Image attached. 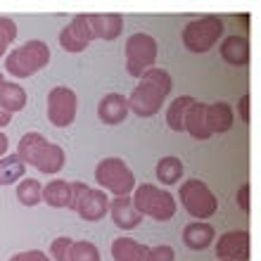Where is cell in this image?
I'll return each mask as SVG.
<instances>
[{"mask_svg": "<svg viewBox=\"0 0 261 261\" xmlns=\"http://www.w3.org/2000/svg\"><path fill=\"white\" fill-rule=\"evenodd\" d=\"M171 74L166 69L152 67L147 69L140 79H138V86L133 88L126 100H128V112L138 114L140 119H150L154 117L162 107H164L166 97L171 93Z\"/></svg>", "mask_w": 261, "mask_h": 261, "instance_id": "6da1fadb", "label": "cell"}, {"mask_svg": "<svg viewBox=\"0 0 261 261\" xmlns=\"http://www.w3.org/2000/svg\"><path fill=\"white\" fill-rule=\"evenodd\" d=\"M17 157L27 166H34L41 173H50V176L60 173L67 164V154L62 147L41 133H24L17 145Z\"/></svg>", "mask_w": 261, "mask_h": 261, "instance_id": "7a4b0ae2", "label": "cell"}, {"mask_svg": "<svg viewBox=\"0 0 261 261\" xmlns=\"http://www.w3.org/2000/svg\"><path fill=\"white\" fill-rule=\"evenodd\" d=\"M130 199H133V206L140 216H150L154 221H171L176 209H178L176 197L169 190L152 186V183L136 186V190L130 193Z\"/></svg>", "mask_w": 261, "mask_h": 261, "instance_id": "3957f363", "label": "cell"}, {"mask_svg": "<svg viewBox=\"0 0 261 261\" xmlns=\"http://www.w3.org/2000/svg\"><path fill=\"white\" fill-rule=\"evenodd\" d=\"M50 62V48L43 41H27L24 45L14 48L5 60L7 74L14 79H27L34 76L36 71L45 69Z\"/></svg>", "mask_w": 261, "mask_h": 261, "instance_id": "277c9868", "label": "cell"}, {"mask_svg": "<svg viewBox=\"0 0 261 261\" xmlns=\"http://www.w3.org/2000/svg\"><path fill=\"white\" fill-rule=\"evenodd\" d=\"M95 180L100 190H107L114 197H126L136 190V176L124 159L105 157L95 166Z\"/></svg>", "mask_w": 261, "mask_h": 261, "instance_id": "5b68a950", "label": "cell"}, {"mask_svg": "<svg viewBox=\"0 0 261 261\" xmlns=\"http://www.w3.org/2000/svg\"><path fill=\"white\" fill-rule=\"evenodd\" d=\"M221 36H223V19L216 17V14H204V17H197V19L188 21L183 27V45H186L190 53H209V50L216 45Z\"/></svg>", "mask_w": 261, "mask_h": 261, "instance_id": "8992f818", "label": "cell"}, {"mask_svg": "<svg viewBox=\"0 0 261 261\" xmlns=\"http://www.w3.org/2000/svg\"><path fill=\"white\" fill-rule=\"evenodd\" d=\"M178 199L183 209H186L193 219L206 221L219 212V199L212 193V188L199 178H188L186 183H180Z\"/></svg>", "mask_w": 261, "mask_h": 261, "instance_id": "52a82bcc", "label": "cell"}, {"mask_svg": "<svg viewBox=\"0 0 261 261\" xmlns=\"http://www.w3.org/2000/svg\"><path fill=\"white\" fill-rule=\"evenodd\" d=\"M71 209H74L83 221H95L105 219V214L110 212V197L100 188H88L81 180H71Z\"/></svg>", "mask_w": 261, "mask_h": 261, "instance_id": "ba28073f", "label": "cell"}, {"mask_svg": "<svg viewBox=\"0 0 261 261\" xmlns=\"http://www.w3.org/2000/svg\"><path fill=\"white\" fill-rule=\"evenodd\" d=\"M124 55H126V71L133 79H140L147 69L154 67L159 55V45L150 34H133L126 41Z\"/></svg>", "mask_w": 261, "mask_h": 261, "instance_id": "9c48e42d", "label": "cell"}, {"mask_svg": "<svg viewBox=\"0 0 261 261\" xmlns=\"http://www.w3.org/2000/svg\"><path fill=\"white\" fill-rule=\"evenodd\" d=\"M76 110H79V100L71 88L55 86L48 93V121L55 128H67L74 124Z\"/></svg>", "mask_w": 261, "mask_h": 261, "instance_id": "30bf717a", "label": "cell"}, {"mask_svg": "<svg viewBox=\"0 0 261 261\" xmlns=\"http://www.w3.org/2000/svg\"><path fill=\"white\" fill-rule=\"evenodd\" d=\"M93 41H95V36L90 31L88 14H76L74 19L60 31V45L67 53H83Z\"/></svg>", "mask_w": 261, "mask_h": 261, "instance_id": "8fae6325", "label": "cell"}, {"mask_svg": "<svg viewBox=\"0 0 261 261\" xmlns=\"http://www.w3.org/2000/svg\"><path fill=\"white\" fill-rule=\"evenodd\" d=\"M216 256L221 261H249V233L228 230L216 240Z\"/></svg>", "mask_w": 261, "mask_h": 261, "instance_id": "7c38bea8", "label": "cell"}, {"mask_svg": "<svg viewBox=\"0 0 261 261\" xmlns=\"http://www.w3.org/2000/svg\"><path fill=\"white\" fill-rule=\"evenodd\" d=\"M97 117L107 126H117L128 117V100L121 93H107L97 102Z\"/></svg>", "mask_w": 261, "mask_h": 261, "instance_id": "4fadbf2b", "label": "cell"}, {"mask_svg": "<svg viewBox=\"0 0 261 261\" xmlns=\"http://www.w3.org/2000/svg\"><path fill=\"white\" fill-rule=\"evenodd\" d=\"M114 221V226L121 228V230H133V228L140 226V221L143 216L136 212V206H133V199L130 195L126 197H114L110 199V212H107Z\"/></svg>", "mask_w": 261, "mask_h": 261, "instance_id": "5bb4252c", "label": "cell"}, {"mask_svg": "<svg viewBox=\"0 0 261 261\" xmlns=\"http://www.w3.org/2000/svg\"><path fill=\"white\" fill-rule=\"evenodd\" d=\"M214 240H216V230L206 221H193V223H188L183 228V242H186L188 249L202 252V249L212 247Z\"/></svg>", "mask_w": 261, "mask_h": 261, "instance_id": "9a60e30c", "label": "cell"}, {"mask_svg": "<svg viewBox=\"0 0 261 261\" xmlns=\"http://www.w3.org/2000/svg\"><path fill=\"white\" fill-rule=\"evenodd\" d=\"M90 31L95 38L102 41H114L124 31V17L121 14H88Z\"/></svg>", "mask_w": 261, "mask_h": 261, "instance_id": "2e32d148", "label": "cell"}, {"mask_svg": "<svg viewBox=\"0 0 261 261\" xmlns=\"http://www.w3.org/2000/svg\"><path fill=\"white\" fill-rule=\"evenodd\" d=\"M221 57L230 67H247L249 62V41L247 36H228L221 43Z\"/></svg>", "mask_w": 261, "mask_h": 261, "instance_id": "e0dca14e", "label": "cell"}, {"mask_svg": "<svg viewBox=\"0 0 261 261\" xmlns=\"http://www.w3.org/2000/svg\"><path fill=\"white\" fill-rule=\"evenodd\" d=\"M233 121H235V112L228 102L219 100V102H214V105H206V128L212 130V136L214 133L230 130Z\"/></svg>", "mask_w": 261, "mask_h": 261, "instance_id": "ac0fdd59", "label": "cell"}, {"mask_svg": "<svg viewBox=\"0 0 261 261\" xmlns=\"http://www.w3.org/2000/svg\"><path fill=\"white\" fill-rule=\"evenodd\" d=\"M71 180H62V178H55L50 180L48 186L43 188V195H41V202H45L48 206H55V209H71Z\"/></svg>", "mask_w": 261, "mask_h": 261, "instance_id": "d6986e66", "label": "cell"}, {"mask_svg": "<svg viewBox=\"0 0 261 261\" xmlns=\"http://www.w3.org/2000/svg\"><path fill=\"white\" fill-rule=\"evenodd\" d=\"M183 130L190 133L195 140H206V138H212V130L206 128V105L204 102H197V100H195V105L186 114Z\"/></svg>", "mask_w": 261, "mask_h": 261, "instance_id": "ffe728a7", "label": "cell"}, {"mask_svg": "<svg viewBox=\"0 0 261 261\" xmlns=\"http://www.w3.org/2000/svg\"><path fill=\"white\" fill-rule=\"evenodd\" d=\"M114 261H147V245H140L133 238H117L112 242Z\"/></svg>", "mask_w": 261, "mask_h": 261, "instance_id": "44dd1931", "label": "cell"}, {"mask_svg": "<svg viewBox=\"0 0 261 261\" xmlns=\"http://www.w3.org/2000/svg\"><path fill=\"white\" fill-rule=\"evenodd\" d=\"M27 90L21 88L19 83L14 81H5L3 83V88H0V107L10 114H17L27 107Z\"/></svg>", "mask_w": 261, "mask_h": 261, "instance_id": "7402d4cb", "label": "cell"}, {"mask_svg": "<svg viewBox=\"0 0 261 261\" xmlns=\"http://www.w3.org/2000/svg\"><path fill=\"white\" fill-rule=\"evenodd\" d=\"M193 105H195V97H190V95L176 97V100L166 107V124H169V128L176 130V133H183L186 114H188V110H190Z\"/></svg>", "mask_w": 261, "mask_h": 261, "instance_id": "603a6c76", "label": "cell"}, {"mask_svg": "<svg viewBox=\"0 0 261 261\" xmlns=\"http://www.w3.org/2000/svg\"><path fill=\"white\" fill-rule=\"evenodd\" d=\"M27 176V164L17 154H5L0 157V186H12L19 183Z\"/></svg>", "mask_w": 261, "mask_h": 261, "instance_id": "cb8c5ba5", "label": "cell"}, {"mask_svg": "<svg viewBox=\"0 0 261 261\" xmlns=\"http://www.w3.org/2000/svg\"><path fill=\"white\" fill-rule=\"evenodd\" d=\"M183 171H186V166H183V162H180L178 157H162L159 159V164H157V169H154L157 180L159 183H164V186L178 183V180L183 178Z\"/></svg>", "mask_w": 261, "mask_h": 261, "instance_id": "d4e9b609", "label": "cell"}, {"mask_svg": "<svg viewBox=\"0 0 261 261\" xmlns=\"http://www.w3.org/2000/svg\"><path fill=\"white\" fill-rule=\"evenodd\" d=\"M41 195H43L41 180L27 178V176H24V178L17 183V199H19V204H24V206L41 204Z\"/></svg>", "mask_w": 261, "mask_h": 261, "instance_id": "484cf974", "label": "cell"}, {"mask_svg": "<svg viewBox=\"0 0 261 261\" xmlns=\"http://www.w3.org/2000/svg\"><path fill=\"white\" fill-rule=\"evenodd\" d=\"M69 259L71 261H100V249L88 240H74L69 249Z\"/></svg>", "mask_w": 261, "mask_h": 261, "instance_id": "4316f807", "label": "cell"}, {"mask_svg": "<svg viewBox=\"0 0 261 261\" xmlns=\"http://www.w3.org/2000/svg\"><path fill=\"white\" fill-rule=\"evenodd\" d=\"M17 38V24L10 17H0V57H5L7 48Z\"/></svg>", "mask_w": 261, "mask_h": 261, "instance_id": "83f0119b", "label": "cell"}, {"mask_svg": "<svg viewBox=\"0 0 261 261\" xmlns=\"http://www.w3.org/2000/svg\"><path fill=\"white\" fill-rule=\"evenodd\" d=\"M71 238H57V240L50 242V252L48 259L50 261H71L69 259V249H71Z\"/></svg>", "mask_w": 261, "mask_h": 261, "instance_id": "f1b7e54d", "label": "cell"}, {"mask_svg": "<svg viewBox=\"0 0 261 261\" xmlns=\"http://www.w3.org/2000/svg\"><path fill=\"white\" fill-rule=\"evenodd\" d=\"M147 261H176V252L169 245H157L147 247Z\"/></svg>", "mask_w": 261, "mask_h": 261, "instance_id": "f546056e", "label": "cell"}, {"mask_svg": "<svg viewBox=\"0 0 261 261\" xmlns=\"http://www.w3.org/2000/svg\"><path fill=\"white\" fill-rule=\"evenodd\" d=\"M10 261H50V259L41 249H27V252H17Z\"/></svg>", "mask_w": 261, "mask_h": 261, "instance_id": "4dcf8cb0", "label": "cell"}, {"mask_svg": "<svg viewBox=\"0 0 261 261\" xmlns=\"http://www.w3.org/2000/svg\"><path fill=\"white\" fill-rule=\"evenodd\" d=\"M235 202H238V206H240L242 212H249V186L247 183H242V186L238 188V193H235Z\"/></svg>", "mask_w": 261, "mask_h": 261, "instance_id": "1f68e13d", "label": "cell"}, {"mask_svg": "<svg viewBox=\"0 0 261 261\" xmlns=\"http://www.w3.org/2000/svg\"><path fill=\"white\" fill-rule=\"evenodd\" d=\"M238 114L245 124H249V95H242L240 102H238Z\"/></svg>", "mask_w": 261, "mask_h": 261, "instance_id": "d6a6232c", "label": "cell"}, {"mask_svg": "<svg viewBox=\"0 0 261 261\" xmlns=\"http://www.w3.org/2000/svg\"><path fill=\"white\" fill-rule=\"evenodd\" d=\"M10 121H12V114H10V112H5L3 107H0V128L10 126Z\"/></svg>", "mask_w": 261, "mask_h": 261, "instance_id": "836d02e7", "label": "cell"}, {"mask_svg": "<svg viewBox=\"0 0 261 261\" xmlns=\"http://www.w3.org/2000/svg\"><path fill=\"white\" fill-rule=\"evenodd\" d=\"M7 145H10V140H7V136L0 130V157H5L7 154Z\"/></svg>", "mask_w": 261, "mask_h": 261, "instance_id": "e575fe53", "label": "cell"}, {"mask_svg": "<svg viewBox=\"0 0 261 261\" xmlns=\"http://www.w3.org/2000/svg\"><path fill=\"white\" fill-rule=\"evenodd\" d=\"M3 83H5V76H3V71H0V88H3Z\"/></svg>", "mask_w": 261, "mask_h": 261, "instance_id": "d590c367", "label": "cell"}]
</instances>
